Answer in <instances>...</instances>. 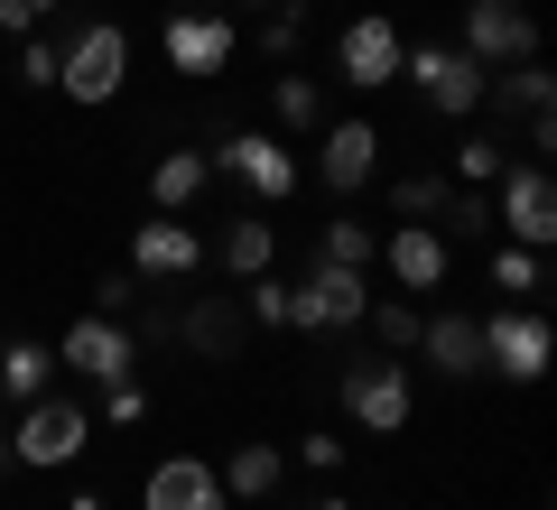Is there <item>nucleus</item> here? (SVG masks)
<instances>
[{"instance_id":"obj_1","label":"nucleus","mask_w":557,"mask_h":510,"mask_svg":"<svg viewBox=\"0 0 557 510\" xmlns=\"http://www.w3.org/2000/svg\"><path fill=\"white\" fill-rule=\"evenodd\" d=\"M65 47H57V94L84 102V112H102V102L131 84V28L121 20H57Z\"/></svg>"},{"instance_id":"obj_2","label":"nucleus","mask_w":557,"mask_h":510,"mask_svg":"<svg viewBox=\"0 0 557 510\" xmlns=\"http://www.w3.org/2000/svg\"><path fill=\"white\" fill-rule=\"evenodd\" d=\"M335 399H344V418L354 427H372V436H399L409 427V409H418V381H409V353H354L344 362V381H335Z\"/></svg>"},{"instance_id":"obj_3","label":"nucleus","mask_w":557,"mask_h":510,"mask_svg":"<svg viewBox=\"0 0 557 510\" xmlns=\"http://www.w3.org/2000/svg\"><path fill=\"white\" fill-rule=\"evenodd\" d=\"M483 112H502V121H511L530 158H548V149H557V75H548L539 57L493 65V75H483Z\"/></svg>"},{"instance_id":"obj_4","label":"nucleus","mask_w":557,"mask_h":510,"mask_svg":"<svg viewBox=\"0 0 557 510\" xmlns=\"http://www.w3.org/2000/svg\"><path fill=\"white\" fill-rule=\"evenodd\" d=\"M399 75L418 84V102H428L437 121H474V112H483V65L465 57V47H446V38L399 47Z\"/></svg>"},{"instance_id":"obj_5","label":"nucleus","mask_w":557,"mask_h":510,"mask_svg":"<svg viewBox=\"0 0 557 510\" xmlns=\"http://www.w3.org/2000/svg\"><path fill=\"white\" fill-rule=\"evenodd\" d=\"M548 353H557V325H548V307L511 297L502 315H483V372H502L511 390H530V381L548 372Z\"/></svg>"},{"instance_id":"obj_6","label":"nucleus","mask_w":557,"mask_h":510,"mask_svg":"<svg viewBox=\"0 0 557 510\" xmlns=\"http://www.w3.org/2000/svg\"><path fill=\"white\" fill-rule=\"evenodd\" d=\"M94 446V409H84V399H28V418H20V436H10V455H20L28 473H65L75 464V455Z\"/></svg>"},{"instance_id":"obj_7","label":"nucleus","mask_w":557,"mask_h":510,"mask_svg":"<svg viewBox=\"0 0 557 510\" xmlns=\"http://www.w3.org/2000/svg\"><path fill=\"white\" fill-rule=\"evenodd\" d=\"M502 204H493V233H511L520 251H548L557 241V177L548 158H520V167H502Z\"/></svg>"},{"instance_id":"obj_8","label":"nucleus","mask_w":557,"mask_h":510,"mask_svg":"<svg viewBox=\"0 0 557 510\" xmlns=\"http://www.w3.org/2000/svg\"><path fill=\"white\" fill-rule=\"evenodd\" d=\"M288 288H298V334H344V325H362V307H372L362 270H344V260H307Z\"/></svg>"},{"instance_id":"obj_9","label":"nucleus","mask_w":557,"mask_h":510,"mask_svg":"<svg viewBox=\"0 0 557 510\" xmlns=\"http://www.w3.org/2000/svg\"><path fill=\"white\" fill-rule=\"evenodd\" d=\"M57 372H84V381H131L139 372V334L121 315H75L57 334Z\"/></svg>"},{"instance_id":"obj_10","label":"nucleus","mask_w":557,"mask_h":510,"mask_svg":"<svg viewBox=\"0 0 557 510\" xmlns=\"http://www.w3.org/2000/svg\"><path fill=\"white\" fill-rule=\"evenodd\" d=\"M465 57L493 75V65H520V57H539V20L520 10V0H465Z\"/></svg>"},{"instance_id":"obj_11","label":"nucleus","mask_w":557,"mask_h":510,"mask_svg":"<svg viewBox=\"0 0 557 510\" xmlns=\"http://www.w3.org/2000/svg\"><path fill=\"white\" fill-rule=\"evenodd\" d=\"M159 47H168V65L177 75H223L233 65V47H242V28L223 20V10H168V28H159Z\"/></svg>"},{"instance_id":"obj_12","label":"nucleus","mask_w":557,"mask_h":510,"mask_svg":"<svg viewBox=\"0 0 557 510\" xmlns=\"http://www.w3.org/2000/svg\"><path fill=\"white\" fill-rule=\"evenodd\" d=\"M205 158H214V167H233L260 204H288V196H298V158L278 149L270 130H223V149H205Z\"/></svg>"},{"instance_id":"obj_13","label":"nucleus","mask_w":557,"mask_h":510,"mask_svg":"<svg viewBox=\"0 0 557 510\" xmlns=\"http://www.w3.org/2000/svg\"><path fill=\"white\" fill-rule=\"evenodd\" d=\"M381 260H391L399 297H437V288H446V270H456V241H446L437 223H391Z\"/></svg>"},{"instance_id":"obj_14","label":"nucleus","mask_w":557,"mask_h":510,"mask_svg":"<svg viewBox=\"0 0 557 510\" xmlns=\"http://www.w3.org/2000/svg\"><path fill=\"white\" fill-rule=\"evenodd\" d=\"M131 270L149 278V288H177V278L205 270V233H196V223H177V214L139 223V233H131Z\"/></svg>"},{"instance_id":"obj_15","label":"nucleus","mask_w":557,"mask_h":510,"mask_svg":"<svg viewBox=\"0 0 557 510\" xmlns=\"http://www.w3.org/2000/svg\"><path fill=\"white\" fill-rule=\"evenodd\" d=\"M399 47H409V38H399L381 10H362V20L335 38V65H344V84H354V94H381V84H399Z\"/></svg>"},{"instance_id":"obj_16","label":"nucleus","mask_w":557,"mask_h":510,"mask_svg":"<svg viewBox=\"0 0 557 510\" xmlns=\"http://www.w3.org/2000/svg\"><path fill=\"white\" fill-rule=\"evenodd\" d=\"M418 353H428L437 381H483V315H465V307L418 315Z\"/></svg>"},{"instance_id":"obj_17","label":"nucleus","mask_w":557,"mask_h":510,"mask_svg":"<svg viewBox=\"0 0 557 510\" xmlns=\"http://www.w3.org/2000/svg\"><path fill=\"white\" fill-rule=\"evenodd\" d=\"M139 510H233V501H223V473L205 455H159L139 483Z\"/></svg>"},{"instance_id":"obj_18","label":"nucleus","mask_w":557,"mask_h":510,"mask_svg":"<svg viewBox=\"0 0 557 510\" xmlns=\"http://www.w3.org/2000/svg\"><path fill=\"white\" fill-rule=\"evenodd\" d=\"M372 167H381V130H372V121H325L317 177L335 186V196H354V186H372Z\"/></svg>"},{"instance_id":"obj_19","label":"nucleus","mask_w":557,"mask_h":510,"mask_svg":"<svg viewBox=\"0 0 557 510\" xmlns=\"http://www.w3.org/2000/svg\"><path fill=\"white\" fill-rule=\"evenodd\" d=\"M177 344L205 362H242V344H251V315H242V297H196V307L177 315Z\"/></svg>"},{"instance_id":"obj_20","label":"nucleus","mask_w":557,"mask_h":510,"mask_svg":"<svg viewBox=\"0 0 557 510\" xmlns=\"http://www.w3.org/2000/svg\"><path fill=\"white\" fill-rule=\"evenodd\" d=\"M214 260H223L233 278H260V270H270V260H278V223H270V204H251V214L223 223V233H214Z\"/></svg>"},{"instance_id":"obj_21","label":"nucleus","mask_w":557,"mask_h":510,"mask_svg":"<svg viewBox=\"0 0 557 510\" xmlns=\"http://www.w3.org/2000/svg\"><path fill=\"white\" fill-rule=\"evenodd\" d=\"M214 473H223V501H270V492L288 483V455H278L270 436H251V446H233Z\"/></svg>"},{"instance_id":"obj_22","label":"nucleus","mask_w":557,"mask_h":510,"mask_svg":"<svg viewBox=\"0 0 557 510\" xmlns=\"http://www.w3.org/2000/svg\"><path fill=\"white\" fill-rule=\"evenodd\" d=\"M57 390V344H38V334H10V344H0V399H47Z\"/></svg>"},{"instance_id":"obj_23","label":"nucleus","mask_w":557,"mask_h":510,"mask_svg":"<svg viewBox=\"0 0 557 510\" xmlns=\"http://www.w3.org/2000/svg\"><path fill=\"white\" fill-rule=\"evenodd\" d=\"M205 177H214V158H205V149H168L159 167H149V204H159V214H186V204L205 196Z\"/></svg>"},{"instance_id":"obj_24","label":"nucleus","mask_w":557,"mask_h":510,"mask_svg":"<svg viewBox=\"0 0 557 510\" xmlns=\"http://www.w3.org/2000/svg\"><path fill=\"white\" fill-rule=\"evenodd\" d=\"M242 315H251V325H270V334H298V288H288V278H242Z\"/></svg>"},{"instance_id":"obj_25","label":"nucleus","mask_w":557,"mask_h":510,"mask_svg":"<svg viewBox=\"0 0 557 510\" xmlns=\"http://www.w3.org/2000/svg\"><path fill=\"white\" fill-rule=\"evenodd\" d=\"M270 102H278V130H325L317 75H288V65H278V75H270Z\"/></svg>"},{"instance_id":"obj_26","label":"nucleus","mask_w":557,"mask_h":510,"mask_svg":"<svg viewBox=\"0 0 557 510\" xmlns=\"http://www.w3.org/2000/svg\"><path fill=\"white\" fill-rule=\"evenodd\" d=\"M446 196H456V177H446V167H418V177L391 186V214H399V223H437Z\"/></svg>"},{"instance_id":"obj_27","label":"nucleus","mask_w":557,"mask_h":510,"mask_svg":"<svg viewBox=\"0 0 557 510\" xmlns=\"http://www.w3.org/2000/svg\"><path fill=\"white\" fill-rule=\"evenodd\" d=\"M437 233L446 241H493V196H483V186H456V196L437 204Z\"/></svg>"},{"instance_id":"obj_28","label":"nucleus","mask_w":557,"mask_h":510,"mask_svg":"<svg viewBox=\"0 0 557 510\" xmlns=\"http://www.w3.org/2000/svg\"><path fill=\"white\" fill-rule=\"evenodd\" d=\"M502 167H511V158H502V130H465V139H456V167H446V177H456V186H493Z\"/></svg>"},{"instance_id":"obj_29","label":"nucleus","mask_w":557,"mask_h":510,"mask_svg":"<svg viewBox=\"0 0 557 510\" xmlns=\"http://www.w3.org/2000/svg\"><path fill=\"white\" fill-rule=\"evenodd\" d=\"M539 288H548L539 251H520V241H493V297H539Z\"/></svg>"},{"instance_id":"obj_30","label":"nucleus","mask_w":557,"mask_h":510,"mask_svg":"<svg viewBox=\"0 0 557 510\" xmlns=\"http://www.w3.org/2000/svg\"><path fill=\"white\" fill-rule=\"evenodd\" d=\"M362 325H372L381 353H418V307H399V297H372V307H362Z\"/></svg>"},{"instance_id":"obj_31","label":"nucleus","mask_w":557,"mask_h":510,"mask_svg":"<svg viewBox=\"0 0 557 510\" xmlns=\"http://www.w3.org/2000/svg\"><path fill=\"white\" fill-rule=\"evenodd\" d=\"M298 47H307V10H270L260 20V57L270 65H298Z\"/></svg>"},{"instance_id":"obj_32","label":"nucleus","mask_w":557,"mask_h":510,"mask_svg":"<svg viewBox=\"0 0 557 510\" xmlns=\"http://www.w3.org/2000/svg\"><path fill=\"white\" fill-rule=\"evenodd\" d=\"M381 241H372V223H325V241H317V260H344V270H362Z\"/></svg>"},{"instance_id":"obj_33","label":"nucleus","mask_w":557,"mask_h":510,"mask_svg":"<svg viewBox=\"0 0 557 510\" xmlns=\"http://www.w3.org/2000/svg\"><path fill=\"white\" fill-rule=\"evenodd\" d=\"M20 84L28 94H57V38H38V28L20 38Z\"/></svg>"},{"instance_id":"obj_34","label":"nucleus","mask_w":557,"mask_h":510,"mask_svg":"<svg viewBox=\"0 0 557 510\" xmlns=\"http://www.w3.org/2000/svg\"><path fill=\"white\" fill-rule=\"evenodd\" d=\"M102 418H112V427H139V418H149V390H139V381H102Z\"/></svg>"},{"instance_id":"obj_35","label":"nucleus","mask_w":557,"mask_h":510,"mask_svg":"<svg viewBox=\"0 0 557 510\" xmlns=\"http://www.w3.org/2000/svg\"><path fill=\"white\" fill-rule=\"evenodd\" d=\"M344 455H354V446H344L335 427H307L298 436V464H317V473H344Z\"/></svg>"},{"instance_id":"obj_36","label":"nucleus","mask_w":557,"mask_h":510,"mask_svg":"<svg viewBox=\"0 0 557 510\" xmlns=\"http://www.w3.org/2000/svg\"><path fill=\"white\" fill-rule=\"evenodd\" d=\"M131 307H139V297H131V278L112 270V278H102V288H94V315H131Z\"/></svg>"},{"instance_id":"obj_37","label":"nucleus","mask_w":557,"mask_h":510,"mask_svg":"<svg viewBox=\"0 0 557 510\" xmlns=\"http://www.w3.org/2000/svg\"><path fill=\"white\" fill-rule=\"evenodd\" d=\"M28 28H38V10L28 0H0V38H28Z\"/></svg>"},{"instance_id":"obj_38","label":"nucleus","mask_w":557,"mask_h":510,"mask_svg":"<svg viewBox=\"0 0 557 510\" xmlns=\"http://www.w3.org/2000/svg\"><path fill=\"white\" fill-rule=\"evenodd\" d=\"M28 10H38V20H75V0H28Z\"/></svg>"},{"instance_id":"obj_39","label":"nucleus","mask_w":557,"mask_h":510,"mask_svg":"<svg viewBox=\"0 0 557 510\" xmlns=\"http://www.w3.org/2000/svg\"><path fill=\"white\" fill-rule=\"evenodd\" d=\"M10 473H20V455H10V436H0V483H10Z\"/></svg>"},{"instance_id":"obj_40","label":"nucleus","mask_w":557,"mask_h":510,"mask_svg":"<svg viewBox=\"0 0 557 510\" xmlns=\"http://www.w3.org/2000/svg\"><path fill=\"white\" fill-rule=\"evenodd\" d=\"M307 510H354V501H344V492H325V501H307Z\"/></svg>"},{"instance_id":"obj_41","label":"nucleus","mask_w":557,"mask_h":510,"mask_svg":"<svg viewBox=\"0 0 557 510\" xmlns=\"http://www.w3.org/2000/svg\"><path fill=\"white\" fill-rule=\"evenodd\" d=\"M233 10H278V0H233Z\"/></svg>"}]
</instances>
